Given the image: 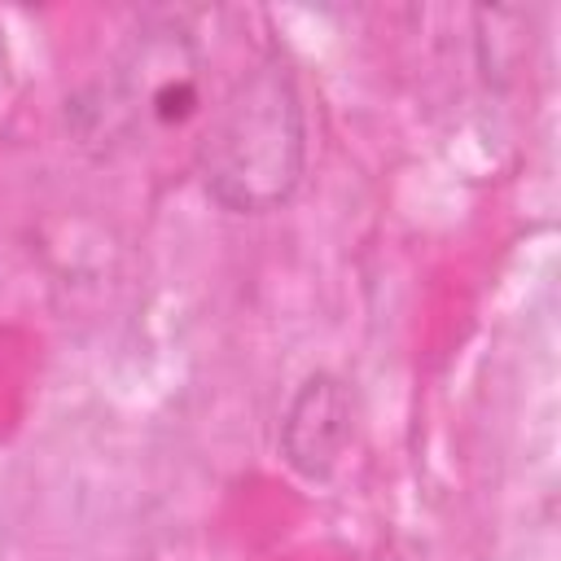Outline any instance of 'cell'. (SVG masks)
<instances>
[{
	"label": "cell",
	"mask_w": 561,
	"mask_h": 561,
	"mask_svg": "<svg viewBox=\"0 0 561 561\" xmlns=\"http://www.w3.org/2000/svg\"><path fill=\"white\" fill-rule=\"evenodd\" d=\"M202 105V53L175 18L140 22L110 75L70 101V123L88 145H123L136 131L184 127Z\"/></svg>",
	"instance_id": "7a4b0ae2"
},
{
	"label": "cell",
	"mask_w": 561,
	"mask_h": 561,
	"mask_svg": "<svg viewBox=\"0 0 561 561\" xmlns=\"http://www.w3.org/2000/svg\"><path fill=\"white\" fill-rule=\"evenodd\" d=\"M351 421L355 408L346 381L333 373H311L280 416V456L302 478H329L351 443Z\"/></svg>",
	"instance_id": "3957f363"
},
{
	"label": "cell",
	"mask_w": 561,
	"mask_h": 561,
	"mask_svg": "<svg viewBox=\"0 0 561 561\" xmlns=\"http://www.w3.org/2000/svg\"><path fill=\"white\" fill-rule=\"evenodd\" d=\"M307 167V114L294 70L272 53L250 66L219 101L197 171L206 193L232 215H267L285 206Z\"/></svg>",
	"instance_id": "6da1fadb"
}]
</instances>
